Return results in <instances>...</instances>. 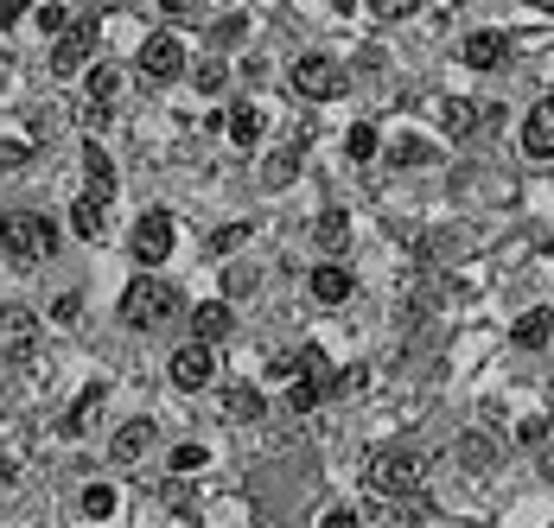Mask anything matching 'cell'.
Returning <instances> with one entry per match:
<instances>
[{"label": "cell", "mask_w": 554, "mask_h": 528, "mask_svg": "<svg viewBox=\"0 0 554 528\" xmlns=\"http://www.w3.org/2000/svg\"><path fill=\"white\" fill-rule=\"evenodd\" d=\"M344 153H351V160H370V153H376V128H370V121H357V128L344 134Z\"/></svg>", "instance_id": "27"}, {"label": "cell", "mask_w": 554, "mask_h": 528, "mask_svg": "<svg viewBox=\"0 0 554 528\" xmlns=\"http://www.w3.org/2000/svg\"><path fill=\"white\" fill-rule=\"evenodd\" d=\"M83 516H90V522L115 516V490H109V484H90V490H83Z\"/></svg>", "instance_id": "25"}, {"label": "cell", "mask_w": 554, "mask_h": 528, "mask_svg": "<svg viewBox=\"0 0 554 528\" xmlns=\"http://www.w3.org/2000/svg\"><path fill=\"white\" fill-rule=\"evenodd\" d=\"M236 242H249V230H242V223H236V230H217V236H211V255H230Z\"/></svg>", "instance_id": "31"}, {"label": "cell", "mask_w": 554, "mask_h": 528, "mask_svg": "<svg viewBox=\"0 0 554 528\" xmlns=\"http://www.w3.org/2000/svg\"><path fill=\"white\" fill-rule=\"evenodd\" d=\"M223 128H230L236 147H249V140L262 134V115H255V109H230V121H223Z\"/></svg>", "instance_id": "23"}, {"label": "cell", "mask_w": 554, "mask_h": 528, "mask_svg": "<svg viewBox=\"0 0 554 528\" xmlns=\"http://www.w3.org/2000/svg\"><path fill=\"white\" fill-rule=\"evenodd\" d=\"M287 83H293L300 102H325V96L344 90V70H338V58H325V51H306V58H293Z\"/></svg>", "instance_id": "4"}, {"label": "cell", "mask_w": 554, "mask_h": 528, "mask_svg": "<svg viewBox=\"0 0 554 528\" xmlns=\"http://www.w3.org/2000/svg\"><path fill=\"white\" fill-rule=\"evenodd\" d=\"M370 13L376 20H395V13H408V0H370Z\"/></svg>", "instance_id": "36"}, {"label": "cell", "mask_w": 554, "mask_h": 528, "mask_svg": "<svg viewBox=\"0 0 554 528\" xmlns=\"http://www.w3.org/2000/svg\"><path fill=\"white\" fill-rule=\"evenodd\" d=\"M83 172H90V191H109V198H115V166H109V153H102V147L83 153Z\"/></svg>", "instance_id": "20"}, {"label": "cell", "mask_w": 554, "mask_h": 528, "mask_svg": "<svg viewBox=\"0 0 554 528\" xmlns=\"http://www.w3.org/2000/svg\"><path fill=\"white\" fill-rule=\"evenodd\" d=\"M160 7H166V13H172V20H192V13H198V7H204V0H160Z\"/></svg>", "instance_id": "35"}, {"label": "cell", "mask_w": 554, "mask_h": 528, "mask_svg": "<svg viewBox=\"0 0 554 528\" xmlns=\"http://www.w3.org/2000/svg\"><path fill=\"white\" fill-rule=\"evenodd\" d=\"M223 83V64H198V90H217Z\"/></svg>", "instance_id": "37"}, {"label": "cell", "mask_w": 554, "mask_h": 528, "mask_svg": "<svg viewBox=\"0 0 554 528\" xmlns=\"http://www.w3.org/2000/svg\"><path fill=\"white\" fill-rule=\"evenodd\" d=\"M211 376H217V357H211V344H204V338H192L179 357H172V382H179V389H204Z\"/></svg>", "instance_id": "8"}, {"label": "cell", "mask_w": 554, "mask_h": 528, "mask_svg": "<svg viewBox=\"0 0 554 528\" xmlns=\"http://www.w3.org/2000/svg\"><path fill=\"white\" fill-rule=\"evenodd\" d=\"M230 325H236V319H230V306H217V299H211V306H198V312H192V338H204V344H217V338H223Z\"/></svg>", "instance_id": "16"}, {"label": "cell", "mask_w": 554, "mask_h": 528, "mask_svg": "<svg viewBox=\"0 0 554 528\" xmlns=\"http://www.w3.org/2000/svg\"><path fill=\"white\" fill-rule=\"evenodd\" d=\"M102 395H109V389H102V382H90V389H83V395H77V408H71V414H64V433H83V427H90V414L102 408Z\"/></svg>", "instance_id": "18"}, {"label": "cell", "mask_w": 554, "mask_h": 528, "mask_svg": "<svg viewBox=\"0 0 554 528\" xmlns=\"http://www.w3.org/2000/svg\"><path fill=\"white\" fill-rule=\"evenodd\" d=\"M408 7H421V0H408Z\"/></svg>", "instance_id": "43"}, {"label": "cell", "mask_w": 554, "mask_h": 528, "mask_svg": "<svg viewBox=\"0 0 554 528\" xmlns=\"http://www.w3.org/2000/svg\"><path fill=\"white\" fill-rule=\"evenodd\" d=\"M363 478H370V490H383V497H414L427 478V459L414 446H376L370 465H363Z\"/></svg>", "instance_id": "1"}, {"label": "cell", "mask_w": 554, "mask_h": 528, "mask_svg": "<svg viewBox=\"0 0 554 528\" xmlns=\"http://www.w3.org/2000/svg\"><path fill=\"white\" fill-rule=\"evenodd\" d=\"M293 172H300V147H287V153H274V160L262 166V179H268V185H287V179H293Z\"/></svg>", "instance_id": "26"}, {"label": "cell", "mask_w": 554, "mask_h": 528, "mask_svg": "<svg viewBox=\"0 0 554 528\" xmlns=\"http://www.w3.org/2000/svg\"><path fill=\"white\" fill-rule=\"evenodd\" d=\"M204 465V446H179V452H172V471H179V478H185V471H198Z\"/></svg>", "instance_id": "29"}, {"label": "cell", "mask_w": 554, "mask_h": 528, "mask_svg": "<svg viewBox=\"0 0 554 528\" xmlns=\"http://www.w3.org/2000/svg\"><path fill=\"white\" fill-rule=\"evenodd\" d=\"M529 7H542V13H554V0H529Z\"/></svg>", "instance_id": "41"}, {"label": "cell", "mask_w": 554, "mask_h": 528, "mask_svg": "<svg viewBox=\"0 0 554 528\" xmlns=\"http://www.w3.org/2000/svg\"><path fill=\"white\" fill-rule=\"evenodd\" d=\"M548 478H554V459H548Z\"/></svg>", "instance_id": "42"}, {"label": "cell", "mask_w": 554, "mask_h": 528, "mask_svg": "<svg viewBox=\"0 0 554 528\" xmlns=\"http://www.w3.org/2000/svg\"><path fill=\"white\" fill-rule=\"evenodd\" d=\"M166 255H172V217L166 210H147V217L134 223V261H141V268H160Z\"/></svg>", "instance_id": "6"}, {"label": "cell", "mask_w": 554, "mask_h": 528, "mask_svg": "<svg viewBox=\"0 0 554 528\" xmlns=\"http://www.w3.org/2000/svg\"><path fill=\"white\" fill-rule=\"evenodd\" d=\"M102 7H115V13H121V7H134V0H102Z\"/></svg>", "instance_id": "40"}, {"label": "cell", "mask_w": 554, "mask_h": 528, "mask_svg": "<svg viewBox=\"0 0 554 528\" xmlns=\"http://www.w3.org/2000/svg\"><path fill=\"white\" fill-rule=\"evenodd\" d=\"M121 96V70L115 64H96L90 70V102H115Z\"/></svg>", "instance_id": "22"}, {"label": "cell", "mask_w": 554, "mask_h": 528, "mask_svg": "<svg viewBox=\"0 0 554 528\" xmlns=\"http://www.w3.org/2000/svg\"><path fill=\"white\" fill-rule=\"evenodd\" d=\"M440 121H446V134H472L478 128V121H484V109H478V102H465V96H453V102H446V109H440Z\"/></svg>", "instance_id": "17"}, {"label": "cell", "mask_w": 554, "mask_h": 528, "mask_svg": "<svg viewBox=\"0 0 554 528\" xmlns=\"http://www.w3.org/2000/svg\"><path fill=\"white\" fill-rule=\"evenodd\" d=\"M548 338H554V312H548V306L523 312V319H516V331H510V344H516V350H542Z\"/></svg>", "instance_id": "13"}, {"label": "cell", "mask_w": 554, "mask_h": 528, "mask_svg": "<svg viewBox=\"0 0 554 528\" xmlns=\"http://www.w3.org/2000/svg\"><path fill=\"white\" fill-rule=\"evenodd\" d=\"M51 242H58V230H51L39 210H7V217H0V249L20 261V268L39 261V255H51Z\"/></svg>", "instance_id": "2"}, {"label": "cell", "mask_w": 554, "mask_h": 528, "mask_svg": "<svg viewBox=\"0 0 554 528\" xmlns=\"http://www.w3.org/2000/svg\"><path fill=\"white\" fill-rule=\"evenodd\" d=\"M542 433H548V420H523V427H516V439H523V446H535Z\"/></svg>", "instance_id": "38"}, {"label": "cell", "mask_w": 554, "mask_h": 528, "mask_svg": "<svg viewBox=\"0 0 554 528\" xmlns=\"http://www.w3.org/2000/svg\"><path fill=\"white\" fill-rule=\"evenodd\" d=\"M344 236H351V210H338V204H332V210H325V217L313 223V242H319L325 255H338V249H344Z\"/></svg>", "instance_id": "15"}, {"label": "cell", "mask_w": 554, "mask_h": 528, "mask_svg": "<svg viewBox=\"0 0 554 528\" xmlns=\"http://www.w3.org/2000/svg\"><path fill=\"white\" fill-rule=\"evenodd\" d=\"M13 166H26V140H0V172H13Z\"/></svg>", "instance_id": "30"}, {"label": "cell", "mask_w": 554, "mask_h": 528, "mask_svg": "<svg viewBox=\"0 0 554 528\" xmlns=\"http://www.w3.org/2000/svg\"><path fill=\"white\" fill-rule=\"evenodd\" d=\"M39 20H45V32H64V7H58V0H45Z\"/></svg>", "instance_id": "33"}, {"label": "cell", "mask_w": 554, "mask_h": 528, "mask_svg": "<svg viewBox=\"0 0 554 528\" xmlns=\"http://www.w3.org/2000/svg\"><path fill=\"white\" fill-rule=\"evenodd\" d=\"M90 45H96V26H71L51 45V70H58V77H77V70L90 64Z\"/></svg>", "instance_id": "9"}, {"label": "cell", "mask_w": 554, "mask_h": 528, "mask_svg": "<svg viewBox=\"0 0 554 528\" xmlns=\"http://www.w3.org/2000/svg\"><path fill=\"white\" fill-rule=\"evenodd\" d=\"M39 350V319L26 306H0V357L7 363H26Z\"/></svg>", "instance_id": "5"}, {"label": "cell", "mask_w": 554, "mask_h": 528, "mask_svg": "<svg viewBox=\"0 0 554 528\" xmlns=\"http://www.w3.org/2000/svg\"><path fill=\"white\" fill-rule=\"evenodd\" d=\"M77 312H83V299H77V293H64L58 306H51V319H58V325H77Z\"/></svg>", "instance_id": "32"}, {"label": "cell", "mask_w": 554, "mask_h": 528, "mask_svg": "<svg viewBox=\"0 0 554 528\" xmlns=\"http://www.w3.org/2000/svg\"><path fill=\"white\" fill-rule=\"evenodd\" d=\"M319 528H357V509H325Z\"/></svg>", "instance_id": "34"}, {"label": "cell", "mask_w": 554, "mask_h": 528, "mask_svg": "<svg viewBox=\"0 0 554 528\" xmlns=\"http://www.w3.org/2000/svg\"><path fill=\"white\" fill-rule=\"evenodd\" d=\"M313 293L325 299V306H338V299H351V274H344V268H319L313 274Z\"/></svg>", "instance_id": "19"}, {"label": "cell", "mask_w": 554, "mask_h": 528, "mask_svg": "<svg viewBox=\"0 0 554 528\" xmlns=\"http://www.w3.org/2000/svg\"><path fill=\"white\" fill-rule=\"evenodd\" d=\"M172 312H179V293H172L166 280H153V274H141L128 293H121V319H128V325H141V331L166 325Z\"/></svg>", "instance_id": "3"}, {"label": "cell", "mask_w": 554, "mask_h": 528, "mask_svg": "<svg viewBox=\"0 0 554 528\" xmlns=\"http://www.w3.org/2000/svg\"><path fill=\"white\" fill-rule=\"evenodd\" d=\"M223 414H230L236 427H242V420H255V414H262V395H255V389H230V401H223Z\"/></svg>", "instance_id": "24"}, {"label": "cell", "mask_w": 554, "mask_h": 528, "mask_svg": "<svg viewBox=\"0 0 554 528\" xmlns=\"http://www.w3.org/2000/svg\"><path fill=\"white\" fill-rule=\"evenodd\" d=\"M504 51H510L504 32H472V39H465V64H472V70H491V64H504Z\"/></svg>", "instance_id": "14"}, {"label": "cell", "mask_w": 554, "mask_h": 528, "mask_svg": "<svg viewBox=\"0 0 554 528\" xmlns=\"http://www.w3.org/2000/svg\"><path fill=\"white\" fill-rule=\"evenodd\" d=\"M185 70V45L172 39V32H153L147 39V51H141V77H153V83H172Z\"/></svg>", "instance_id": "7"}, {"label": "cell", "mask_w": 554, "mask_h": 528, "mask_svg": "<svg viewBox=\"0 0 554 528\" xmlns=\"http://www.w3.org/2000/svg\"><path fill=\"white\" fill-rule=\"evenodd\" d=\"M71 230H77L83 242H96L102 230H109V191H83L77 210H71Z\"/></svg>", "instance_id": "10"}, {"label": "cell", "mask_w": 554, "mask_h": 528, "mask_svg": "<svg viewBox=\"0 0 554 528\" xmlns=\"http://www.w3.org/2000/svg\"><path fill=\"white\" fill-rule=\"evenodd\" d=\"M459 465H465V471H491V439H484V433H465V439H459Z\"/></svg>", "instance_id": "21"}, {"label": "cell", "mask_w": 554, "mask_h": 528, "mask_svg": "<svg viewBox=\"0 0 554 528\" xmlns=\"http://www.w3.org/2000/svg\"><path fill=\"white\" fill-rule=\"evenodd\" d=\"M153 446V420L141 414V420H128V427H121L115 433V446H109V459L115 465H141V452Z\"/></svg>", "instance_id": "12"}, {"label": "cell", "mask_w": 554, "mask_h": 528, "mask_svg": "<svg viewBox=\"0 0 554 528\" xmlns=\"http://www.w3.org/2000/svg\"><path fill=\"white\" fill-rule=\"evenodd\" d=\"M523 153H535V160H554V96L535 102L529 128H523Z\"/></svg>", "instance_id": "11"}, {"label": "cell", "mask_w": 554, "mask_h": 528, "mask_svg": "<svg viewBox=\"0 0 554 528\" xmlns=\"http://www.w3.org/2000/svg\"><path fill=\"white\" fill-rule=\"evenodd\" d=\"M20 13H26V0H0V26H13Z\"/></svg>", "instance_id": "39"}, {"label": "cell", "mask_w": 554, "mask_h": 528, "mask_svg": "<svg viewBox=\"0 0 554 528\" xmlns=\"http://www.w3.org/2000/svg\"><path fill=\"white\" fill-rule=\"evenodd\" d=\"M395 160H402V166H427V160H434V147L414 140V134H402V140H395Z\"/></svg>", "instance_id": "28"}]
</instances>
